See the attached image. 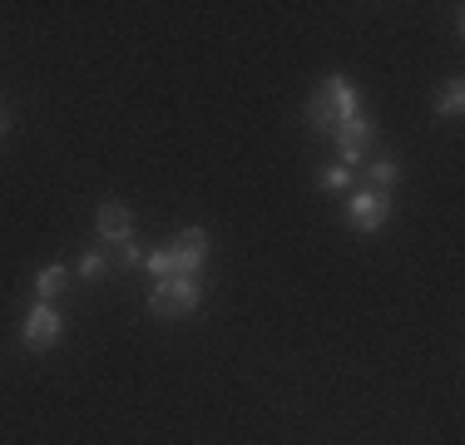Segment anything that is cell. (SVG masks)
Masks as SVG:
<instances>
[{
    "instance_id": "cell-1",
    "label": "cell",
    "mask_w": 465,
    "mask_h": 445,
    "mask_svg": "<svg viewBox=\"0 0 465 445\" xmlns=\"http://www.w3.org/2000/svg\"><path fill=\"white\" fill-rule=\"evenodd\" d=\"M361 114V89L347 80V74H327L322 84H317V94L307 99V124L317 134H337L341 119Z\"/></svg>"
},
{
    "instance_id": "cell-2",
    "label": "cell",
    "mask_w": 465,
    "mask_h": 445,
    "mask_svg": "<svg viewBox=\"0 0 465 445\" xmlns=\"http://www.w3.org/2000/svg\"><path fill=\"white\" fill-rule=\"evenodd\" d=\"M198 302H203L198 277H163L159 287H149V312H159V317H188Z\"/></svg>"
},
{
    "instance_id": "cell-3",
    "label": "cell",
    "mask_w": 465,
    "mask_h": 445,
    "mask_svg": "<svg viewBox=\"0 0 465 445\" xmlns=\"http://www.w3.org/2000/svg\"><path fill=\"white\" fill-rule=\"evenodd\" d=\"M337 163H347V169H361L367 163V153L376 149V124L367 114H351V119H341L337 124Z\"/></svg>"
},
{
    "instance_id": "cell-4",
    "label": "cell",
    "mask_w": 465,
    "mask_h": 445,
    "mask_svg": "<svg viewBox=\"0 0 465 445\" xmlns=\"http://www.w3.org/2000/svg\"><path fill=\"white\" fill-rule=\"evenodd\" d=\"M386 222H391V193H376V188H351V198H347V228L381 232Z\"/></svg>"
},
{
    "instance_id": "cell-5",
    "label": "cell",
    "mask_w": 465,
    "mask_h": 445,
    "mask_svg": "<svg viewBox=\"0 0 465 445\" xmlns=\"http://www.w3.org/2000/svg\"><path fill=\"white\" fill-rule=\"evenodd\" d=\"M163 252H169V277H198L208 262V232L183 228L179 238H173V248H163Z\"/></svg>"
},
{
    "instance_id": "cell-6",
    "label": "cell",
    "mask_w": 465,
    "mask_h": 445,
    "mask_svg": "<svg viewBox=\"0 0 465 445\" xmlns=\"http://www.w3.org/2000/svg\"><path fill=\"white\" fill-rule=\"evenodd\" d=\"M64 331V317L54 312V302H35L25 312V327H20V341H25V351H50L54 341H60Z\"/></svg>"
},
{
    "instance_id": "cell-7",
    "label": "cell",
    "mask_w": 465,
    "mask_h": 445,
    "mask_svg": "<svg viewBox=\"0 0 465 445\" xmlns=\"http://www.w3.org/2000/svg\"><path fill=\"white\" fill-rule=\"evenodd\" d=\"M94 228H99V238H104V242H129V238H134V218H129L124 203H99Z\"/></svg>"
},
{
    "instance_id": "cell-8",
    "label": "cell",
    "mask_w": 465,
    "mask_h": 445,
    "mask_svg": "<svg viewBox=\"0 0 465 445\" xmlns=\"http://www.w3.org/2000/svg\"><path fill=\"white\" fill-rule=\"evenodd\" d=\"M430 109H436V119H460V109H465V80H446V84H440V94L430 99Z\"/></svg>"
},
{
    "instance_id": "cell-9",
    "label": "cell",
    "mask_w": 465,
    "mask_h": 445,
    "mask_svg": "<svg viewBox=\"0 0 465 445\" xmlns=\"http://www.w3.org/2000/svg\"><path fill=\"white\" fill-rule=\"evenodd\" d=\"M64 282H70V267H64V262H50L45 272L35 277V302H54V297L64 292Z\"/></svg>"
},
{
    "instance_id": "cell-10",
    "label": "cell",
    "mask_w": 465,
    "mask_h": 445,
    "mask_svg": "<svg viewBox=\"0 0 465 445\" xmlns=\"http://www.w3.org/2000/svg\"><path fill=\"white\" fill-rule=\"evenodd\" d=\"M391 183H401V163L396 159H376L367 169V188H376V193H391Z\"/></svg>"
},
{
    "instance_id": "cell-11",
    "label": "cell",
    "mask_w": 465,
    "mask_h": 445,
    "mask_svg": "<svg viewBox=\"0 0 465 445\" xmlns=\"http://www.w3.org/2000/svg\"><path fill=\"white\" fill-rule=\"evenodd\" d=\"M317 183L331 188V193H341V188H351L357 183V173L347 169V163H322V173H317Z\"/></svg>"
},
{
    "instance_id": "cell-12",
    "label": "cell",
    "mask_w": 465,
    "mask_h": 445,
    "mask_svg": "<svg viewBox=\"0 0 465 445\" xmlns=\"http://www.w3.org/2000/svg\"><path fill=\"white\" fill-rule=\"evenodd\" d=\"M80 277H84V282L104 277V252H84V258H80Z\"/></svg>"
},
{
    "instance_id": "cell-13",
    "label": "cell",
    "mask_w": 465,
    "mask_h": 445,
    "mask_svg": "<svg viewBox=\"0 0 465 445\" xmlns=\"http://www.w3.org/2000/svg\"><path fill=\"white\" fill-rule=\"evenodd\" d=\"M119 258H124V262H143V248L129 238V242H119Z\"/></svg>"
},
{
    "instance_id": "cell-14",
    "label": "cell",
    "mask_w": 465,
    "mask_h": 445,
    "mask_svg": "<svg viewBox=\"0 0 465 445\" xmlns=\"http://www.w3.org/2000/svg\"><path fill=\"white\" fill-rule=\"evenodd\" d=\"M5 129H10V114H5V109H0V139H5Z\"/></svg>"
}]
</instances>
